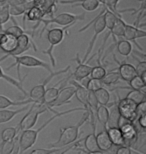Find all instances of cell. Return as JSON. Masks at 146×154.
I'll return each instance as SVG.
<instances>
[{
  "mask_svg": "<svg viewBox=\"0 0 146 154\" xmlns=\"http://www.w3.org/2000/svg\"><path fill=\"white\" fill-rule=\"evenodd\" d=\"M83 110L85 111V109L83 108V107H77V108L68 109V110H66V111H62V112H58V111H55V110H52V112L54 113V115L52 117H50V119L46 120V121L43 123L38 129H36V130L28 129V130H25V131H23L20 133V135L18 136V145H19L20 153L22 154V153L25 152L26 150H28L30 147H32L34 144H35L40 132H41L42 130H44V129L47 127V126L50 124L53 120H55L56 118H59V117L64 116V115L70 114V113H73V112H76V111H83Z\"/></svg>",
  "mask_w": 146,
  "mask_h": 154,
  "instance_id": "obj_1",
  "label": "cell"
},
{
  "mask_svg": "<svg viewBox=\"0 0 146 154\" xmlns=\"http://www.w3.org/2000/svg\"><path fill=\"white\" fill-rule=\"evenodd\" d=\"M89 120V113L87 110H85L84 114H83L82 118L76 123L75 125L68 126V127L61 128L60 130V136H59L58 140L55 141L53 143L49 144L50 148H61V147H65L69 144L74 143L78 138L79 135V129L84 123Z\"/></svg>",
  "mask_w": 146,
  "mask_h": 154,
  "instance_id": "obj_2",
  "label": "cell"
},
{
  "mask_svg": "<svg viewBox=\"0 0 146 154\" xmlns=\"http://www.w3.org/2000/svg\"><path fill=\"white\" fill-rule=\"evenodd\" d=\"M47 110H49L48 107L43 103L38 102V103L31 104V106H29L28 108V112L23 116V118L21 119L19 124L15 127L17 131V136H19L21 132L32 128L36 124L38 116L40 114H42V113L46 112Z\"/></svg>",
  "mask_w": 146,
  "mask_h": 154,
  "instance_id": "obj_3",
  "label": "cell"
},
{
  "mask_svg": "<svg viewBox=\"0 0 146 154\" xmlns=\"http://www.w3.org/2000/svg\"><path fill=\"white\" fill-rule=\"evenodd\" d=\"M85 19V13H82L80 15H74L71 13H60L56 15V16L51 17V18H42L41 21H40V24L43 23L44 26L40 31V37L42 36L43 32L47 29V27L50 25V24H56L58 26H63V27H68L70 28L71 26H73L76 22H79V21H83Z\"/></svg>",
  "mask_w": 146,
  "mask_h": 154,
  "instance_id": "obj_4",
  "label": "cell"
},
{
  "mask_svg": "<svg viewBox=\"0 0 146 154\" xmlns=\"http://www.w3.org/2000/svg\"><path fill=\"white\" fill-rule=\"evenodd\" d=\"M104 11H105V7L102 9V11L94 18V19H93L92 21H90V22L86 24L85 26H83L82 28L78 31V32H83V31H85L87 28H89L91 25L93 26V35H92L91 40H90V42H89L88 47H87V49H86L84 57H83V59L81 60L82 62H86V61H87L90 53H91L92 50H93V47H94V45L96 43L97 37L104 31L105 29H106V27H105V21H104Z\"/></svg>",
  "mask_w": 146,
  "mask_h": 154,
  "instance_id": "obj_5",
  "label": "cell"
},
{
  "mask_svg": "<svg viewBox=\"0 0 146 154\" xmlns=\"http://www.w3.org/2000/svg\"><path fill=\"white\" fill-rule=\"evenodd\" d=\"M14 59V63L11 64L10 66H8L7 70H9L12 67L16 66L17 67V74H18V80H21L20 78V71L19 68L20 66H25V67H29V68H36V67H41V68L47 70L49 73L53 72L52 70V67L50 66V64L44 62L43 60L39 59L35 56H32V55H19V56H13L12 57Z\"/></svg>",
  "mask_w": 146,
  "mask_h": 154,
  "instance_id": "obj_6",
  "label": "cell"
},
{
  "mask_svg": "<svg viewBox=\"0 0 146 154\" xmlns=\"http://www.w3.org/2000/svg\"><path fill=\"white\" fill-rule=\"evenodd\" d=\"M67 29H68V27H63V28L54 27V28H51V29H46L47 30V40L50 46H49L48 49L43 50L42 53L47 55V56L50 58L52 67L56 66V59H55V57L53 56V49L55 46L60 44V43L63 41V39L65 37V33L67 32Z\"/></svg>",
  "mask_w": 146,
  "mask_h": 154,
  "instance_id": "obj_7",
  "label": "cell"
},
{
  "mask_svg": "<svg viewBox=\"0 0 146 154\" xmlns=\"http://www.w3.org/2000/svg\"><path fill=\"white\" fill-rule=\"evenodd\" d=\"M116 109L119 116L123 117L130 122H134L137 117V104L132 100L124 97H118V102H116Z\"/></svg>",
  "mask_w": 146,
  "mask_h": 154,
  "instance_id": "obj_8",
  "label": "cell"
},
{
  "mask_svg": "<svg viewBox=\"0 0 146 154\" xmlns=\"http://www.w3.org/2000/svg\"><path fill=\"white\" fill-rule=\"evenodd\" d=\"M70 69V65H68L66 68L64 69H61L59 70V71H56V72H51L50 75H49L48 77H46V78L44 79V81H43V83H41V84H38L36 86H34V87L31 89L30 92L28 93L29 95V99H31L33 101V103H37V102H40L43 97V95H44V92L46 90V86H47V84L49 82L51 81L52 78H54L55 76H58V75H61L63 74V73H66L69 71Z\"/></svg>",
  "mask_w": 146,
  "mask_h": 154,
  "instance_id": "obj_9",
  "label": "cell"
},
{
  "mask_svg": "<svg viewBox=\"0 0 146 154\" xmlns=\"http://www.w3.org/2000/svg\"><path fill=\"white\" fill-rule=\"evenodd\" d=\"M31 48H33L34 51H37V47H36L35 43H34V41L32 40V37H30V36L27 35V33H24L23 35H21L18 37L17 46H16V48H15V50L12 51L11 53L4 55L3 57L0 58V62H2L3 60H5L6 58H8V57L22 55V53L30 50Z\"/></svg>",
  "mask_w": 146,
  "mask_h": 154,
  "instance_id": "obj_10",
  "label": "cell"
},
{
  "mask_svg": "<svg viewBox=\"0 0 146 154\" xmlns=\"http://www.w3.org/2000/svg\"><path fill=\"white\" fill-rule=\"evenodd\" d=\"M146 36V32L144 30H142L140 27L130 25L128 23H125V27H124V36L123 39H126L130 41L131 43H134V45L140 50H143V48L141 47L140 44L137 43L138 38H144Z\"/></svg>",
  "mask_w": 146,
  "mask_h": 154,
  "instance_id": "obj_11",
  "label": "cell"
},
{
  "mask_svg": "<svg viewBox=\"0 0 146 154\" xmlns=\"http://www.w3.org/2000/svg\"><path fill=\"white\" fill-rule=\"evenodd\" d=\"M59 4L70 5L71 7H81L87 12L97 10L100 6L98 0H58Z\"/></svg>",
  "mask_w": 146,
  "mask_h": 154,
  "instance_id": "obj_12",
  "label": "cell"
},
{
  "mask_svg": "<svg viewBox=\"0 0 146 154\" xmlns=\"http://www.w3.org/2000/svg\"><path fill=\"white\" fill-rule=\"evenodd\" d=\"M75 95V87L74 86H64L60 89L56 99L50 103L49 107L52 109L53 107L62 106L66 103H70V99Z\"/></svg>",
  "mask_w": 146,
  "mask_h": 154,
  "instance_id": "obj_13",
  "label": "cell"
},
{
  "mask_svg": "<svg viewBox=\"0 0 146 154\" xmlns=\"http://www.w3.org/2000/svg\"><path fill=\"white\" fill-rule=\"evenodd\" d=\"M120 131L122 133L124 142H125V146H129L131 145L132 143H134L138 138V130L137 127L134 125L133 122H126L125 124L121 125L120 127Z\"/></svg>",
  "mask_w": 146,
  "mask_h": 154,
  "instance_id": "obj_14",
  "label": "cell"
},
{
  "mask_svg": "<svg viewBox=\"0 0 146 154\" xmlns=\"http://www.w3.org/2000/svg\"><path fill=\"white\" fill-rule=\"evenodd\" d=\"M113 59L116 61V63L118 64V74H119V77L124 81L128 82L130 81L133 77L136 75V70H135V67L130 63H127V62H123L121 63L119 60L117 59L115 55L113 54Z\"/></svg>",
  "mask_w": 146,
  "mask_h": 154,
  "instance_id": "obj_15",
  "label": "cell"
},
{
  "mask_svg": "<svg viewBox=\"0 0 146 154\" xmlns=\"http://www.w3.org/2000/svg\"><path fill=\"white\" fill-rule=\"evenodd\" d=\"M18 38L10 34H7L4 31L0 32V49L4 52L5 55L11 53L15 50L17 46Z\"/></svg>",
  "mask_w": 146,
  "mask_h": 154,
  "instance_id": "obj_16",
  "label": "cell"
},
{
  "mask_svg": "<svg viewBox=\"0 0 146 154\" xmlns=\"http://www.w3.org/2000/svg\"><path fill=\"white\" fill-rule=\"evenodd\" d=\"M75 60L77 61V63H78V66L76 67L75 71L71 74V76H73V78H74L73 80L79 82V81H82L83 79L87 78V77L90 75L92 67L88 65V64H86L85 62H82L81 59L79 58V53L76 54Z\"/></svg>",
  "mask_w": 146,
  "mask_h": 154,
  "instance_id": "obj_17",
  "label": "cell"
},
{
  "mask_svg": "<svg viewBox=\"0 0 146 154\" xmlns=\"http://www.w3.org/2000/svg\"><path fill=\"white\" fill-rule=\"evenodd\" d=\"M42 18H44L42 10L38 6H32L23 14V29H25V19L32 22H36V25L33 27V30H35L40 25V21Z\"/></svg>",
  "mask_w": 146,
  "mask_h": 154,
  "instance_id": "obj_18",
  "label": "cell"
},
{
  "mask_svg": "<svg viewBox=\"0 0 146 154\" xmlns=\"http://www.w3.org/2000/svg\"><path fill=\"white\" fill-rule=\"evenodd\" d=\"M70 84H72L75 87V96L77 98V100L82 104V107L85 110L89 108L88 105V90L86 89L84 86L81 85L80 83H78L75 80H71Z\"/></svg>",
  "mask_w": 146,
  "mask_h": 154,
  "instance_id": "obj_19",
  "label": "cell"
},
{
  "mask_svg": "<svg viewBox=\"0 0 146 154\" xmlns=\"http://www.w3.org/2000/svg\"><path fill=\"white\" fill-rule=\"evenodd\" d=\"M92 125V133L88 134L87 136L83 138V143H84V147H85V150H83V151H86V152H95V151H100L97 146V142H96V125H95V121L94 120H92V121H90Z\"/></svg>",
  "mask_w": 146,
  "mask_h": 154,
  "instance_id": "obj_20",
  "label": "cell"
},
{
  "mask_svg": "<svg viewBox=\"0 0 146 154\" xmlns=\"http://www.w3.org/2000/svg\"><path fill=\"white\" fill-rule=\"evenodd\" d=\"M105 130H106L108 136L110 138V141H111V143H112V145H115L118 147L125 145L122 133H121L120 129L118 128L117 126H107Z\"/></svg>",
  "mask_w": 146,
  "mask_h": 154,
  "instance_id": "obj_21",
  "label": "cell"
},
{
  "mask_svg": "<svg viewBox=\"0 0 146 154\" xmlns=\"http://www.w3.org/2000/svg\"><path fill=\"white\" fill-rule=\"evenodd\" d=\"M25 77H27V74L24 76V78H22L21 80H16V79H14L13 77H11V76L7 75V74H5L4 70H3L2 67L0 66V79H4L5 81H7L8 83H10V84L13 85L15 88H17L18 90L21 92V93H23L24 97H27L28 93H27V91L25 90V89H24L23 84H22V82H23V80L25 79Z\"/></svg>",
  "mask_w": 146,
  "mask_h": 154,
  "instance_id": "obj_22",
  "label": "cell"
},
{
  "mask_svg": "<svg viewBox=\"0 0 146 154\" xmlns=\"http://www.w3.org/2000/svg\"><path fill=\"white\" fill-rule=\"evenodd\" d=\"M96 142H97V146H98L99 150L102 152L109 151L111 149V147L113 146L106 130L101 131L100 133H98L96 135Z\"/></svg>",
  "mask_w": 146,
  "mask_h": 154,
  "instance_id": "obj_23",
  "label": "cell"
},
{
  "mask_svg": "<svg viewBox=\"0 0 146 154\" xmlns=\"http://www.w3.org/2000/svg\"><path fill=\"white\" fill-rule=\"evenodd\" d=\"M125 21L122 19L121 17V14H119L117 16V20L115 24H114L112 30L110 32V35L112 36L113 38V41L115 42L117 38L119 39H123V36H124V27H125Z\"/></svg>",
  "mask_w": 146,
  "mask_h": 154,
  "instance_id": "obj_24",
  "label": "cell"
},
{
  "mask_svg": "<svg viewBox=\"0 0 146 154\" xmlns=\"http://www.w3.org/2000/svg\"><path fill=\"white\" fill-rule=\"evenodd\" d=\"M30 103H33V101L27 98L26 100H22V101H15V100H11L9 99L8 97L4 96V95H0V109H6L8 107L11 106H25L28 105Z\"/></svg>",
  "mask_w": 146,
  "mask_h": 154,
  "instance_id": "obj_25",
  "label": "cell"
},
{
  "mask_svg": "<svg viewBox=\"0 0 146 154\" xmlns=\"http://www.w3.org/2000/svg\"><path fill=\"white\" fill-rule=\"evenodd\" d=\"M29 108L28 105L23 106L21 109H17V110H7V109H3L0 110V124H3V123H7L10 120H12L15 116L19 113L26 111L27 109Z\"/></svg>",
  "mask_w": 146,
  "mask_h": 154,
  "instance_id": "obj_26",
  "label": "cell"
},
{
  "mask_svg": "<svg viewBox=\"0 0 146 154\" xmlns=\"http://www.w3.org/2000/svg\"><path fill=\"white\" fill-rule=\"evenodd\" d=\"M116 50L122 56H129L132 52V43L126 39H118L115 41Z\"/></svg>",
  "mask_w": 146,
  "mask_h": 154,
  "instance_id": "obj_27",
  "label": "cell"
},
{
  "mask_svg": "<svg viewBox=\"0 0 146 154\" xmlns=\"http://www.w3.org/2000/svg\"><path fill=\"white\" fill-rule=\"evenodd\" d=\"M109 107L106 105H98L97 109H96V116H97L98 121L103 125L104 129H106L108 121H109Z\"/></svg>",
  "mask_w": 146,
  "mask_h": 154,
  "instance_id": "obj_28",
  "label": "cell"
},
{
  "mask_svg": "<svg viewBox=\"0 0 146 154\" xmlns=\"http://www.w3.org/2000/svg\"><path fill=\"white\" fill-rule=\"evenodd\" d=\"M95 98L99 105H108L110 101V92L106 88L101 87L94 92Z\"/></svg>",
  "mask_w": 146,
  "mask_h": 154,
  "instance_id": "obj_29",
  "label": "cell"
},
{
  "mask_svg": "<svg viewBox=\"0 0 146 154\" xmlns=\"http://www.w3.org/2000/svg\"><path fill=\"white\" fill-rule=\"evenodd\" d=\"M128 85L126 87H118L120 89H131V90H144L146 87V82L139 75H135L133 78L128 81Z\"/></svg>",
  "mask_w": 146,
  "mask_h": 154,
  "instance_id": "obj_30",
  "label": "cell"
},
{
  "mask_svg": "<svg viewBox=\"0 0 146 154\" xmlns=\"http://www.w3.org/2000/svg\"><path fill=\"white\" fill-rule=\"evenodd\" d=\"M128 99L132 100L136 104H139L145 101V91L144 90H130L125 96Z\"/></svg>",
  "mask_w": 146,
  "mask_h": 154,
  "instance_id": "obj_31",
  "label": "cell"
},
{
  "mask_svg": "<svg viewBox=\"0 0 146 154\" xmlns=\"http://www.w3.org/2000/svg\"><path fill=\"white\" fill-rule=\"evenodd\" d=\"M106 68L102 65L101 63H97V65L92 67L91 72H90V77L89 78H93V79H99L101 80L103 77L106 75Z\"/></svg>",
  "mask_w": 146,
  "mask_h": 154,
  "instance_id": "obj_32",
  "label": "cell"
},
{
  "mask_svg": "<svg viewBox=\"0 0 146 154\" xmlns=\"http://www.w3.org/2000/svg\"><path fill=\"white\" fill-rule=\"evenodd\" d=\"M119 78L120 77H119V74H118L117 71H110V72H107L106 75L101 79V82L103 85L111 86V85L117 83Z\"/></svg>",
  "mask_w": 146,
  "mask_h": 154,
  "instance_id": "obj_33",
  "label": "cell"
},
{
  "mask_svg": "<svg viewBox=\"0 0 146 154\" xmlns=\"http://www.w3.org/2000/svg\"><path fill=\"white\" fill-rule=\"evenodd\" d=\"M11 17L12 16L9 13L8 5L7 4L3 5L1 11H0V32L3 31V25L7 23L9 19H11Z\"/></svg>",
  "mask_w": 146,
  "mask_h": 154,
  "instance_id": "obj_34",
  "label": "cell"
},
{
  "mask_svg": "<svg viewBox=\"0 0 146 154\" xmlns=\"http://www.w3.org/2000/svg\"><path fill=\"white\" fill-rule=\"evenodd\" d=\"M3 31L7 34H10L12 36H15V37H19V36L23 35L24 33H27L25 31V29H23L22 27H20L18 24H13L12 26H9L8 28L3 29Z\"/></svg>",
  "mask_w": 146,
  "mask_h": 154,
  "instance_id": "obj_35",
  "label": "cell"
},
{
  "mask_svg": "<svg viewBox=\"0 0 146 154\" xmlns=\"http://www.w3.org/2000/svg\"><path fill=\"white\" fill-rule=\"evenodd\" d=\"M83 86H84V87L87 89V90L95 92L96 90H98L99 88L103 87V84H102L101 80H99V79L89 78Z\"/></svg>",
  "mask_w": 146,
  "mask_h": 154,
  "instance_id": "obj_36",
  "label": "cell"
},
{
  "mask_svg": "<svg viewBox=\"0 0 146 154\" xmlns=\"http://www.w3.org/2000/svg\"><path fill=\"white\" fill-rule=\"evenodd\" d=\"M17 136V131L15 127H7L1 132V140L2 141H9L13 140Z\"/></svg>",
  "mask_w": 146,
  "mask_h": 154,
  "instance_id": "obj_37",
  "label": "cell"
},
{
  "mask_svg": "<svg viewBox=\"0 0 146 154\" xmlns=\"http://www.w3.org/2000/svg\"><path fill=\"white\" fill-rule=\"evenodd\" d=\"M14 139L9 141H2L0 143V154H12L14 150Z\"/></svg>",
  "mask_w": 146,
  "mask_h": 154,
  "instance_id": "obj_38",
  "label": "cell"
},
{
  "mask_svg": "<svg viewBox=\"0 0 146 154\" xmlns=\"http://www.w3.org/2000/svg\"><path fill=\"white\" fill-rule=\"evenodd\" d=\"M98 1L100 4L104 5V7L107 8L108 10L112 11L114 13H118V12H119V10L117 9V6H118V3H119L121 0H98Z\"/></svg>",
  "mask_w": 146,
  "mask_h": 154,
  "instance_id": "obj_39",
  "label": "cell"
},
{
  "mask_svg": "<svg viewBox=\"0 0 146 154\" xmlns=\"http://www.w3.org/2000/svg\"><path fill=\"white\" fill-rule=\"evenodd\" d=\"M81 141H82V139H80L79 141H75L74 143L69 144V145H67L65 147H61V148H56V149L53 148L52 152H50L49 154H65V153H67L68 151H70L71 149H76Z\"/></svg>",
  "mask_w": 146,
  "mask_h": 154,
  "instance_id": "obj_40",
  "label": "cell"
},
{
  "mask_svg": "<svg viewBox=\"0 0 146 154\" xmlns=\"http://www.w3.org/2000/svg\"><path fill=\"white\" fill-rule=\"evenodd\" d=\"M135 70H136V75L139 76H141L143 73H146V61L145 60L139 61L137 66L135 67Z\"/></svg>",
  "mask_w": 146,
  "mask_h": 154,
  "instance_id": "obj_41",
  "label": "cell"
},
{
  "mask_svg": "<svg viewBox=\"0 0 146 154\" xmlns=\"http://www.w3.org/2000/svg\"><path fill=\"white\" fill-rule=\"evenodd\" d=\"M115 154H132V150L129 146H119Z\"/></svg>",
  "mask_w": 146,
  "mask_h": 154,
  "instance_id": "obj_42",
  "label": "cell"
},
{
  "mask_svg": "<svg viewBox=\"0 0 146 154\" xmlns=\"http://www.w3.org/2000/svg\"><path fill=\"white\" fill-rule=\"evenodd\" d=\"M146 114V101L137 104V117Z\"/></svg>",
  "mask_w": 146,
  "mask_h": 154,
  "instance_id": "obj_43",
  "label": "cell"
},
{
  "mask_svg": "<svg viewBox=\"0 0 146 154\" xmlns=\"http://www.w3.org/2000/svg\"><path fill=\"white\" fill-rule=\"evenodd\" d=\"M28 1L26 0H7L6 4L8 6H18V5H24Z\"/></svg>",
  "mask_w": 146,
  "mask_h": 154,
  "instance_id": "obj_44",
  "label": "cell"
},
{
  "mask_svg": "<svg viewBox=\"0 0 146 154\" xmlns=\"http://www.w3.org/2000/svg\"><path fill=\"white\" fill-rule=\"evenodd\" d=\"M53 148H50V149H44V148H38V149H34L31 151L30 154H49L50 152H52Z\"/></svg>",
  "mask_w": 146,
  "mask_h": 154,
  "instance_id": "obj_45",
  "label": "cell"
},
{
  "mask_svg": "<svg viewBox=\"0 0 146 154\" xmlns=\"http://www.w3.org/2000/svg\"><path fill=\"white\" fill-rule=\"evenodd\" d=\"M138 122H139V125H140V127L142 129H145L146 128V114H143V115H140L138 116Z\"/></svg>",
  "mask_w": 146,
  "mask_h": 154,
  "instance_id": "obj_46",
  "label": "cell"
},
{
  "mask_svg": "<svg viewBox=\"0 0 146 154\" xmlns=\"http://www.w3.org/2000/svg\"><path fill=\"white\" fill-rule=\"evenodd\" d=\"M87 154H104L102 151H95V152H86Z\"/></svg>",
  "mask_w": 146,
  "mask_h": 154,
  "instance_id": "obj_47",
  "label": "cell"
},
{
  "mask_svg": "<svg viewBox=\"0 0 146 154\" xmlns=\"http://www.w3.org/2000/svg\"><path fill=\"white\" fill-rule=\"evenodd\" d=\"M26 1H28V2H31V1H33V0H26Z\"/></svg>",
  "mask_w": 146,
  "mask_h": 154,
  "instance_id": "obj_48",
  "label": "cell"
},
{
  "mask_svg": "<svg viewBox=\"0 0 146 154\" xmlns=\"http://www.w3.org/2000/svg\"><path fill=\"white\" fill-rule=\"evenodd\" d=\"M1 9H2V6H0V11H1Z\"/></svg>",
  "mask_w": 146,
  "mask_h": 154,
  "instance_id": "obj_49",
  "label": "cell"
}]
</instances>
